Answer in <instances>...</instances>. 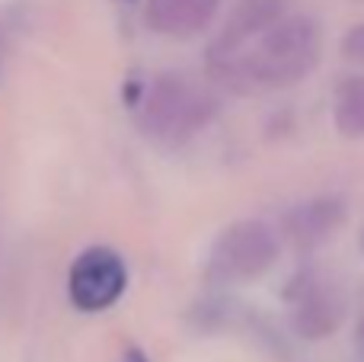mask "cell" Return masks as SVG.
<instances>
[{
  "label": "cell",
  "mask_w": 364,
  "mask_h": 362,
  "mask_svg": "<svg viewBox=\"0 0 364 362\" xmlns=\"http://www.w3.org/2000/svg\"><path fill=\"white\" fill-rule=\"evenodd\" d=\"M342 224H346V199L316 196L284 212L278 237H284L297 250H316L326 241H333V234Z\"/></svg>",
  "instance_id": "obj_6"
},
{
  "label": "cell",
  "mask_w": 364,
  "mask_h": 362,
  "mask_svg": "<svg viewBox=\"0 0 364 362\" xmlns=\"http://www.w3.org/2000/svg\"><path fill=\"white\" fill-rule=\"evenodd\" d=\"M122 4H134V0H122Z\"/></svg>",
  "instance_id": "obj_13"
},
{
  "label": "cell",
  "mask_w": 364,
  "mask_h": 362,
  "mask_svg": "<svg viewBox=\"0 0 364 362\" xmlns=\"http://www.w3.org/2000/svg\"><path fill=\"white\" fill-rule=\"evenodd\" d=\"M220 0H144V19L157 36L192 38L218 16Z\"/></svg>",
  "instance_id": "obj_7"
},
{
  "label": "cell",
  "mask_w": 364,
  "mask_h": 362,
  "mask_svg": "<svg viewBox=\"0 0 364 362\" xmlns=\"http://www.w3.org/2000/svg\"><path fill=\"white\" fill-rule=\"evenodd\" d=\"M288 305H291V331L301 340H329L339 333L342 321H346V295L339 286L323 279L320 273H301L291 279L288 289Z\"/></svg>",
  "instance_id": "obj_5"
},
{
  "label": "cell",
  "mask_w": 364,
  "mask_h": 362,
  "mask_svg": "<svg viewBox=\"0 0 364 362\" xmlns=\"http://www.w3.org/2000/svg\"><path fill=\"white\" fill-rule=\"evenodd\" d=\"M361 250H364V234H361Z\"/></svg>",
  "instance_id": "obj_14"
},
{
  "label": "cell",
  "mask_w": 364,
  "mask_h": 362,
  "mask_svg": "<svg viewBox=\"0 0 364 362\" xmlns=\"http://www.w3.org/2000/svg\"><path fill=\"white\" fill-rule=\"evenodd\" d=\"M323 36L307 13L284 10L246 38H211L205 55L208 81L230 93H275L297 87L320 64Z\"/></svg>",
  "instance_id": "obj_1"
},
{
  "label": "cell",
  "mask_w": 364,
  "mask_h": 362,
  "mask_svg": "<svg viewBox=\"0 0 364 362\" xmlns=\"http://www.w3.org/2000/svg\"><path fill=\"white\" fill-rule=\"evenodd\" d=\"M122 362H151V359H147V353L141 350V346H128L125 359H122Z\"/></svg>",
  "instance_id": "obj_10"
},
{
  "label": "cell",
  "mask_w": 364,
  "mask_h": 362,
  "mask_svg": "<svg viewBox=\"0 0 364 362\" xmlns=\"http://www.w3.org/2000/svg\"><path fill=\"white\" fill-rule=\"evenodd\" d=\"M134 106H138V128L160 148H179L192 141L220 113L214 90L182 71L157 74L141 90Z\"/></svg>",
  "instance_id": "obj_2"
},
{
  "label": "cell",
  "mask_w": 364,
  "mask_h": 362,
  "mask_svg": "<svg viewBox=\"0 0 364 362\" xmlns=\"http://www.w3.org/2000/svg\"><path fill=\"white\" fill-rule=\"evenodd\" d=\"M355 337H358V343L364 346V311H361V318H358V331H355Z\"/></svg>",
  "instance_id": "obj_12"
},
{
  "label": "cell",
  "mask_w": 364,
  "mask_h": 362,
  "mask_svg": "<svg viewBox=\"0 0 364 362\" xmlns=\"http://www.w3.org/2000/svg\"><path fill=\"white\" fill-rule=\"evenodd\" d=\"M128 289V267L119 250L93 244L68 269V301L83 314L109 311Z\"/></svg>",
  "instance_id": "obj_4"
},
{
  "label": "cell",
  "mask_w": 364,
  "mask_h": 362,
  "mask_svg": "<svg viewBox=\"0 0 364 362\" xmlns=\"http://www.w3.org/2000/svg\"><path fill=\"white\" fill-rule=\"evenodd\" d=\"M333 122L342 138H364V77H348L339 87Z\"/></svg>",
  "instance_id": "obj_8"
},
{
  "label": "cell",
  "mask_w": 364,
  "mask_h": 362,
  "mask_svg": "<svg viewBox=\"0 0 364 362\" xmlns=\"http://www.w3.org/2000/svg\"><path fill=\"white\" fill-rule=\"evenodd\" d=\"M282 257V237L262 218H237L211 241L205 279L211 286H243L265 276Z\"/></svg>",
  "instance_id": "obj_3"
},
{
  "label": "cell",
  "mask_w": 364,
  "mask_h": 362,
  "mask_svg": "<svg viewBox=\"0 0 364 362\" xmlns=\"http://www.w3.org/2000/svg\"><path fill=\"white\" fill-rule=\"evenodd\" d=\"M342 55H346L348 61L364 64V23L352 26V29L346 32V38H342Z\"/></svg>",
  "instance_id": "obj_9"
},
{
  "label": "cell",
  "mask_w": 364,
  "mask_h": 362,
  "mask_svg": "<svg viewBox=\"0 0 364 362\" xmlns=\"http://www.w3.org/2000/svg\"><path fill=\"white\" fill-rule=\"evenodd\" d=\"M4 58H6V36H4V29H0V68H4Z\"/></svg>",
  "instance_id": "obj_11"
}]
</instances>
